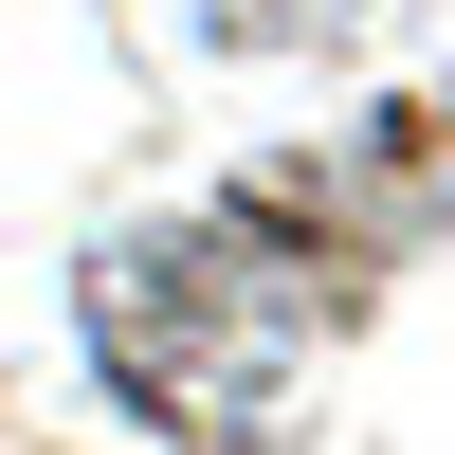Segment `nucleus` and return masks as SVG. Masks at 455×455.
Listing matches in <instances>:
<instances>
[{"label": "nucleus", "instance_id": "f257e3e1", "mask_svg": "<svg viewBox=\"0 0 455 455\" xmlns=\"http://www.w3.org/2000/svg\"><path fill=\"white\" fill-rule=\"evenodd\" d=\"M310 328H328V274L291 237H255V219H182V237H128L92 274L109 383H128L146 419H201V437H237L255 401L310 364Z\"/></svg>", "mask_w": 455, "mask_h": 455}]
</instances>
